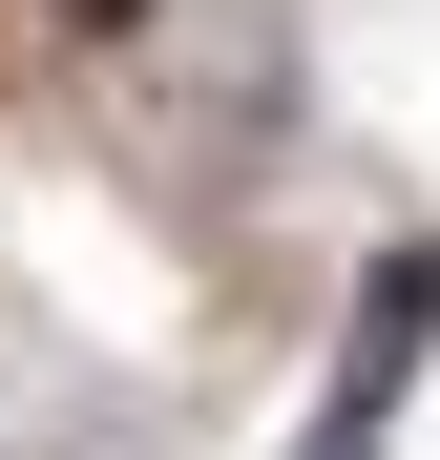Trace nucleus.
Returning a JSON list of instances; mask_svg holds the SVG:
<instances>
[{
  "label": "nucleus",
  "mask_w": 440,
  "mask_h": 460,
  "mask_svg": "<svg viewBox=\"0 0 440 460\" xmlns=\"http://www.w3.org/2000/svg\"><path fill=\"white\" fill-rule=\"evenodd\" d=\"M42 22H85V42H147V22H168V0H42Z\"/></svg>",
  "instance_id": "2"
},
{
  "label": "nucleus",
  "mask_w": 440,
  "mask_h": 460,
  "mask_svg": "<svg viewBox=\"0 0 440 460\" xmlns=\"http://www.w3.org/2000/svg\"><path fill=\"white\" fill-rule=\"evenodd\" d=\"M419 356H440V230L378 252V293H356V335H336V376H315V460H378L399 398H419Z\"/></svg>",
  "instance_id": "1"
}]
</instances>
